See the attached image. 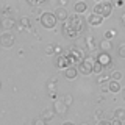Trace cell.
Returning <instances> with one entry per match:
<instances>
[{
	"label": "cell",
	"mask_w": 125,
	"mask_h": 125,
	"mask_svg": "<svg viewBox=\"0 0 125 125\" xmlns=\"http://www.w3.org/2000/svg\"><path fill=\"white\" fill-rule=\"evenodd\" d=\"M67 22H69V25L72 27V28L75 30L78 34L83 33L84 28H86V23H88V21H86V19L81 17V14H77V13H73L72 16H69Z\"/></svg>",
	"instance_id": "cell-1"
},
{
	"label": "cell",
	"mask_w": 125,
	"mask_h": 125,
	"mask_svg": "<svg viewBox=\"0 0 125 125\" xmlns=\"http://www.w3.org/2000/svg\"><path fill=\"white\" fill-rule=\"evenodd\" d=\"M67 56H69V60H70V64L72 66H78L81 61L84 60V53H83V50L80 49V47H75V45H72V47H69V50H67Z\"/></svg>",
	"instance_id": "cell-2"
},
{
	"label": "cell",
	"mask_w": 125,
	"mask_h": 125,
	"mask_svg": "<svg viewBox=\"0 0 125 125\" xmlns=\"http://www.w3.org/2000/svg\"><path fill=\"white\" fill-rule=\"evenodd\" d=\"M39 23L47 30H53L58 23V19H56V16H55V13H44L39 17Z\"/></svg>",
	"instance_id": "cell-3"
},
{
	"label": "cell",
	"mask_w": 125,
	"mask_h": 125,
	"mask_svg": "<svg viewBox=\"0 0 125 125\" xmlns=\"http://www.w3.org/2000/svg\"><path fill=\"white\" fill-rule=\"evenodd\" d=\"M94 61H95V58L88 56L77 66L81 75H91V73H94Z\"/></svg>",
	"instance_id": "cell-4"
},
{
	"label": "cell",
	"mask_w": 125,
	"mask_h": 125,
	"mask_svg": "<svg viewBox=\"0 0 125 125\" xmlns=\"http://www.w3.org/2000/svg\"><path fill=\"white\" fill-rule=\"evenodd\" d=\"M94 13L103 16V17H109L113 14V3L111 2H97L94 6Z\"/></svg>",
	"instance_id": "cell-5"
},
{
	"label": "cell",
	"mask_w": 125,
	"mask_h": 125,
	"mask_svg": "<svg viewBox=\"0 0 125 125\" xmlns=\"http://www.w3.org/2000/svg\"><path fill=\"white\" fill-rule=\"evenodd\" d=\"M16 42V39L13 36V33H10V31H3L2 34H0V45L5 47V49H10V47H13Z\"/></svg>",
	"instance_id": "cell-6"
},
{
	"label": "cell",
	"mask_w": 125,
	"mask_h": 125,
	"mask_svg": "<svg viewBox=\"0 0 125 125\" xmlns=\"http://www.w3.org/2000/svg\"><path fill=\"white\" fill-rule=\"evenodd\" d=\"M52 108H53L55 114H58V116H64V114H67V109H69V106L64 103V100H53Z\"/></svg>",
	"instance_id": "cell-7"
},
{
	"label": "cell",
	"mask_w": 125,
	"mask_h": 125,
	"mask_svg": "<svg viewBox=\"0 0 125 125\" xmlns=\"http://www.w3.org/2000/svg\"><path fill=\"white\" fill-rule=\"evenodd\" d=\"M55 66H56L58 69H67L69 66H72L70 64V60H69V56H67V53H61V55H58L56 56V62H55Z\"/></svg>",
	"instance_id": "cell-8"
},
{
	"label": "cell",
	"mask_w": 125,
	"mask_h": 125,
	"mask_svg": "<svg viewBox=\"0 0 125 125\" xmlns=\"http://www.w3.org/2000/svg\"><path fill=\"white\" fill-rule=\"evenodd\" d=\"M103 16H100V14H97V13H91L88 16V19H86V21H88V23L91 27H100L102 23H103Z\"/></svg>",
	"instance_id": "cell-9"
},
{
	"label": "cell",
	"mask_w": 125,
	"mask_h": 125,
	"mask_svg": "<svg viewBox=\"0 0 125 125\" xmlns=\"http://www.w3.org/2000/svg\"><path fill=\"white\" fill-rule=\"evenodd\" d=\"M95 60L99 61V62H102V64L105 66V69H106L108 66L113 62V58H111V55H109V52H102V50L99 52V55H97Z\"/></svg>",
	"instance_id": "cell-10"
},
{
	"label": "cell",
	"mask_w": 125,
	"mask_h": 125,
	"mask_svg": "<svg viewBox=\"0 0 125 125\" xmlns=\"http://www.w3.org/2000/svg\"><path fill=\"white\" fill-rule=\"evenodd\" d=\"M62 34H64V38H69V39H75V38L78 36V33L69 25L67 21L62 22Z\"/></svg>",
	"instance_id": "cell-11"
},
{
	"label": "cell",
	"mask_w": 125,
	"mask_h": 125,
	"mask_svg": "<svg viewBox=\"0 0 125 125\" xmlns=\"http://www.w3.org/2000/svg\"><path fill=\"white\" fill-rule=\"evenodd\" d=\"M55 16H56L58 22H66L69 19V13H67V10H66V6H58L56 10H55Z\"/></svg>",
	"instance_id": "cell-12"
},
{
	"label": "cell",
	"mask_w": 125,
	"mask_h": 125,
	"mask_svg": "<svg viewBox=\"0 0 125 125\" xmlns=\"http://www.w3.org/2000/svg\"><path fill=\"white\" fill-rule=\"evenodd\" d=\"M78 73H80V70H78L77 66H69L67 69H64V77L67 80H75L78 77Z\"/></svg>",
	"instance_id": "cell-13"
},
{
	"label": "cell",
	"mask_w": 125,
	"mask_h": 125,
	"mask_svg": "<svg viewBox=\"0 0 125 125\" xmlns=\"http://www.w3.org/2000/svg\"><path fill=\"white\" fill-rule=\"evenodd\" d=\"M73 11H75L77 14H83L88 11V3L83 2V0H78V2H75V5H73Z\"/></svg>",
	"instance_id": "cell-14"
},
{
	"label": "cell",
	"mask_w": 125,
	"mask_h": 125,
	"mask_svg": "<svg viewBox=\"0 0 125 125\" xmlns=\"http://www.w3.org/2000/svg\"><path fill=\"white\" fill-rule=\"evenodd\" d=\"M99 49L102 50V52H109V50H113V42L109 41V39H102V41L99 42Z\"/></svg>",
	"instance_id": "cell-15"
},
{
	"label": "cell",
	"mask_w": 125,
	"mask_h": 125,
	"mask_svg": "<svg viewBox=\"0 0 125 125\" xmlns=\"http://www.w3.org/2000/svg\"><path fill=\"white\" fill-rule=\"evenodd\" d=\"M108 88H109V92H120L122 91V86H120V83L117 80H109Z\"/></svg>",
	"instance_id": "cell-16"
},
{
	"label": "cell",
	"mask_w": 125,
	"mask_h": 125,
	"mask_svg": "<svg viewBox=\"0 0 125 125\" xmlns=\"http://www.w3.org/2000/svg\"><path fill=\"white\" fill-rule=\"evenodd\" d=\"M55 116H56V114H55L53 108H52V109H50V108H45L44 111H42V114H41V117L45 120V122H50V120H52Z\"/></svg>",
	"instance_id": "cell-17"
},
{
	"label": "cell",
	"mask_w": 125,
	"mask_h": 125,
	"mask_svg": "<svg viewBox=\"0 0 125 125\" xmlns=\"http://www.w3.org/2000/svg\"><path fill=\"white\" fill-rule=\"evenodd\" d=\"M86 45H88L89 50H97L99 49V44L95 42V38H94L92 34H89V36L86 38Z\"/></svg>",
	"instance_id": "cell-18"
},
{
	"label": "cell",
	"mask_w": 125,
	"mask_h": 125,
	"mask_svg": "<svg viewBox=\"0 0 125 125\" xmlns=\"http://www.w3.org/2000/svg\"><path fill=\"white\" fill-rule=\"evenodd\" d=\"M16 25V21L13 17H3L2 19V27L5 30H10V28H13V27Z\"/></svg>",
	"instance_id": "cell-19"
},
{
	"label": "cell",
	"mask_w": 125,
	"mask_h": 125,
	"mask_svg": "<svg viewBox=\"0 0 125 125\" xmlns=\"http://www.w3.org/2000/svg\"><path fill=\"white\" fill-rule=\"evenodd\" d=\"M111 80V75L109 73H103L102 72L99 77H97V83H100V84H105V83H108V81Z\"/></svg>",
	"instance_id": "cell-20"
},
{
	"label": "cell",
	"mask_w": 125,
	"mask_h": 125,
	"mask_svg": "<svg viewBox=\"0 0 125 125\" xmlns=\"http://www.w3.org/2000/svg\"><path fill=\"white\" fill-rule=\"evenodd\" d=\"M114 117H117L119 120L125 122V108H116L114 109Z\"/></svg>",
	"instance_id": "cell-21"
},
{
	"label": "cell",
	"mask_w": 125,
	"mask_h": 125,
	"mask_svg": "<svg viewBox=\"0 0 125 125\" xmlns=\"http://www.w3.org/2000/svg\"><path fill=\"white\" fill-rule=\"evenodd\" d=\"M103 70H105V66L102 64V62H99L97 60L94 61V73H95V75H100Z\"/></svg>",
	"instance_id": "cell-22"
},
{
	"label": "cell",
	"mask_w": 125,
	"mask_h": 125,
	"mask_svg": "<svg viewBox=\"0 0 125 125\" xmlns=\"http://www.w3.org/2000/svg\"><path fill=\"white\" fill-rule=\"evenodd\" d=\"M19 23H21V28H30V17L23 16L19 19Z\"/></svg>",
	"instance_id": "cell-23"
},
{
	"label": "cell",
	"mask_w": 125,
	"mask_h": 125,
	"mask_svg": "<svg viewBox=\"0 0 125 125\" xmlns=\"http://www.w3.org/2000/svg\"><path fill=\"white\" fill-rule=\"evenodd\" d=\"M47 88H49V94H50V92H56V80H55V78H52V80L47 83Z\"/></svg>",
	"instance_id": "cell-24"
},
{
	"label": "cell",
	"mask_w": 125,
	"mask_h": 125,
	"mask_svg": "<svg viewBox=\"0 0 125 125\" xmlns=\"http://www.w3.org/2000/svg\"><path fill=\"white\" fill-rule=\"evenodd\" d=\"M109 75H111V80H117V81H120V78L124 77L120 70H113V72L109 73Z\"/></svg>",
	"instance_id": "cell-25"
},
{
	"label": "cell",
	"mask_w": 125,
	"mask_h": 125,
	"mask_svg": "<svg viewBox=\"0 0 125 125\" xmlns=\"http://www.w3.org/2000/svg\"><path fill=\"white\" fill-rule=\"evenodd\" d=\"M62 100H64V103L67 105V106H70V105L73 103V97L70 95V94H66V95L62 97Z\"/></svg>",
	"instance_id": "cell-26"
},
{
	"label": "cell",
	"mask_w": 125,
	"mask_h": 125,
	"mask_svg": "<svg viewBox=\"0 0 125 125\" xmlns=\"http://www.w3.org/2000/svg\"><path fill=\"white\" fill-rule=\"evenodd\" d=\"M117 55H119V58H125V44H120L117 47Z\"/></svg>",
	"instance_id": "cell-27"
},
{
	"label": "cell",
	"mask_w": 125,
	"mask_h": 125,
	"mask_svg": "<svg viewBox=\"0 0 125 125\" xmlns=\"http://www.w3.org/2000/svg\"><path fill=\"white\" fill-rule=\"evenodd\" d=\"M114 36H116V30H108L106 33H105V39H109V41H111Z\"/></svg>",
	"instance_id": "cell-28"
},
{
	"label": "cell",
	"mask_w": 125,
	"mask_h": 125,
	"mask_svg": "<svg viewBox=\"0 0 125 125\" xmlns=\"http://www.w3.org/2000/svg\"><path fill=\"white\" fill-rule=\"evenodd\" d=\"M27 2H28L31 6H41L42 3L45 2V0H27Z\"/></svg>",
	"instance_id": "cell-29"
},
{
	"label": "cell",
	"mask_w": 125,
	"mask_h": 125,
	"mask_svg": "<svg viewBox=\"0 0 125 125\" xmlns=\"http://www.w3.org/2000/svg\"><path fill=\"white\" fill-rule=\"evenodd\" d=\"M94 117H95L97 122H99V120H102V119H103V109H97L95 114H94Z\"/></svg>",
	"instance_id": "cell-30"
},
{
	"label": "cell",
	"mask_w": 125,
	"mask_h": 125,
	"mask_svg": "<svg viewBox=\"0 0 125 125\" xmlns=\"http://www.w3.org/2000/svg\"><path fill=\"white\" fill-rule=\"evenodd\" d=\"M53 53H55V45L53 44L47 45L45 47V55H53Z\"/></svg>",
	"instance_id": "cell-31"
},
{
	"label": "cell",
	"mask_w": 125,
	"mask_h": 125,
	"mask_svg": "<svg viewBox=\"0 0 125 125\" xmlns=\"http://www.w3.org/2000/svg\"><path fill=\"white\" fill-rule=\"evenodd\" d=\"M33 13L38 16V17H41L42 14H44V11L41 10V6H33Z\"/></svg>",
	"instance_id": "cell-32"
},
{
	"label": "cell",
	"mask_w": 125,
	"mask_h": 125,
	"mask_svg": "<svg viewBox=\"0 0 125 125\" xmlns=\"http://www.w3.org/2000/svg\"><path fill=\"white\" fill-rule=\"evenodd\" d=\"M45 124H47V122L42 119V117H39V119H34V120H33V125H45Z\"/></svg>",
	"instance_id": "cell-33"
},
{
	"label": "cell",
	"mask_w": 125,
	"mask_h": 125,
	"mask_svg": "<svg viewBox=\"0 0 125 125\" xmlns=\"http://www.w3.org/2000/svg\"><path fill=\"white\" fill-rule=\"evenodd\" d=\"M111 125H122V120H119L117 117H113V119H111Z\"/></svg>",
	"instance_id": "cell-34"
},
{
	"label": "cell",
	"mask_w": 125,
	"mask_h": 125,
	"mask_svg": "<svg viewBox=\"0 0 125 125\" xmlns=\"http://www.w3.org/2000/svg\"><path fill=\"white\" fill-rule=\"evenodd\" d=\"M97 125H111V120H105V119H102L97 122Z\"/></svg>",
	"instance_id": "cell-35"
},
{
	"label": "cell",
	"mask_w": 125,
	"mask_h": 125,
	"mask_svg": "<svg viewBox=\"0 0 125 125\" xmlns=\"http://www.w3.org/2000/svg\"><path fill=\"white\" fill-rule=\"evenodd\" d=\"M55 53H56V55H61L62 53V49H61L60 45H55Z\"/></svg>",
	"instance_id": "cell-36"
},
{
	"label": "cell",
	"mask_w": 125,
	"mask_h": 125,
	"mask_svg": "<svg viewBox=\"0 0 125 125\" xmlns=\"http://www.w3.org/2000/svg\"><path fill=\"white\" fill-rule=\"evenodd\" d=\"M106 69L109 70V72H113V70H114V61H113V62H111V64H109V66H108V67H106Z\"/></svg>",
	"instance_id": "cell-37"
},
{
	"label": "cell",
	"mask_w": 125,
	"mask_h": 125,
	"mask_svg": "<svg viewBox=\"0 0 125 125\" xmlns=\"http://www.w3.org/2000/svg\"><path fill=\"white\" fill-rule=\"evenodd\" d=\"M102 91H103V92H109V88H108V84H103V86H102Z\"/></svg>",
	"instance_id": "cell-38"
},
{
	"label": "cell",
	"mask_w": 125,
	"mask_h": 125,
	"mask_svg": "<svg viewBox=\"0 0 125 125\" xmlns=\"http://www.w3.org/2000/svg\"><path fill=\"white\" fill-rule=\"evenodd\" d=\"M60 2V6H66L67 5V0H58Z\"/></svg>",
	"instance_id": "cell-39"
},
{
	"label": "cell",
	"mask_w": 125,
	"mask_h": 125,
	"mask_svg": "<svg viewBox=\"0 0 125 125\" xmlns=\"http://www.w3.org/2000/svg\"><path fill=\"white\" fill-rule=\"evenodd\" d=\"M120 23H122V25L125 27V13H124L122 16H120Z\"/></svg>",
	"instance_id": "cell-40"
},
{
	"label": "cell",
	"mask_w": 125,
	"mask_h": 125,
	"mask_svg": "<svg viewBox=\"0 0 125 125\" xmlns=\"http://www.w3.org/2000/svg\"><path fill=\"white\" fill-rule=\"evenodd\" d=\"M62 125H75V124L70 122V120H66V122H62Z\"/></svg>",
	"instance_id": "cell-41"
},
{
	"label": "cell",
	"mask_w": 125,
	"mask_h": 125,
	"mask_svg": "<svg viewBox=\"0 0 125 125\" xmlns=\"http://www.w3.org/2000/svg\"><path fill=\"white\" fill-rule=\"evenodd\" d=\"M120 94H122V99H124V102H125V89H122V91H120Z\"/></svg>",
	"instance_id": "cell-42"
},
{
	"label": "cell",
	"mask_w": 125,
	"mask_h": 125,
	"mask_svg": "<svg viewBox=\"0 0 125 125\" xmlns=\"http://www.w3.org/2000/svg\"><path fill=\"white\" fill-rule=\"evenodd\" d=\"M80 125H88V124H86V122H84V124H80Z\"/></svg>",
	"instance_id": "cell-43"
},
{
	"label": "cell",
	"mask_w": 125,
	"mask_h": 125,
	"mask_svg": "<svg viewBox=\"0 0 125 125\" xmlns=\"http://www.w3.org/2000/svg\"><path fill=\"white\" fill-rule=\"evenodd\" d=\"M95 2H100V0H95Z\"/></svg>",
	"instance_id": "cell-44"
}]
</instances>
